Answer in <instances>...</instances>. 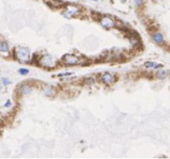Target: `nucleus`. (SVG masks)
<instances>
[{
	"label": "nucleus",
	"instance_id": "1",
	"mask_svg": "<svg viewBox=\"0 0 170 159\" xmlns=\"http://www.w3.org/2000/svg\"><path fill=\"white\" fill-rule=\"evenodd\" d=\"M39 64L42 66H43V67L52 68V67H55L57 65V61L53 56H51L50 55H47L41 58V60L39 61Z\"/></svg>",
	"mask_w": 170,
	"mask_h": 159
},
{
	"label": "nucleus",
	"instance_id": "2",
	"mask_svg": "<svg viewBox=\"0 0 170 159\" xmlns=\"http://www.w3.org/2000/svg\"><path fill=\"white\" fill-rule=\"evenodd\" d=\"M17 57L22 62H27L30 60V52L25 47H20L17 51Z\"/></svg>",
	"mask_w": 170,
	"mask_h": 159
},
{
	"label": "nucleus",
	"instance_id": "3",
	"mask_svg": "<svg viewBox=\"0 0 170 159\" xmlns=\"http://www.w3.org/2000/svg\"><path fill=\"white\" fill-rule=\"evenodd\" d=\"M63 61H64V62L67 65L69 66L77 65V64L80 63V59L75 55H72V54H67V55H65L63 56Z\"/></svg>",
	"mask_w": 170,
	"mask_h": 159
},
{
	"label": "nucleus",
	"instance_id": "4",
	"mask_svg": "<svg viewBox=\"0 0 170 159\" xmlns=\"http://www.w3.org/2000/svg\"><path fill=\"white\" fill-rule=\"evenodd\" d=\"M100 23L102 27L105 28H111L115 26V22L110 17H103L102 18H100Z\"/></svg>",
	"mask_w": 170,
	"mask_h": 159
},
{
	"label": "nucleus",
	"instance_id": "5",
	"mask_svg": "<svg viewBox=\"0 0 170 159\" xmlns=\"http://www.w3.org/2000/svg\"><path fill=\"white\" fill-rule=\"evenodd\" d=\"M80 13V9L75 6H68L67 10L65 12L64 15L67 17V18H72V17H74L77 14H79Z\"/></svg>",
	"mask_w": 170,
	"mask_h": 159
},
{
	"label": "nucleus",
	"instance_id": "6",
	"mask_svg": "<svg viewBox=\"0 0 170 159\" xmlns=\"http://www.w3.org/2000/svg\"><path fill=\"white\" fill-rule=\"evenodd\" d=\"M115 78L114 75L110 74V73H105L104 75H102L101 76V80L105 83V84H111L114 81Z\"/></svg>",
	"mask_w": 170,
	"mask_h": 159
},
{
	"label": "nucleus",
	"instance_id": "7",
	"mask_svg": "<svg viewBox=\"0 0 170 159\" xmlns=\"http://www.w3.org/2000/svg\"><path fill=\"white\" fill-rule=\"evenodd\" d=\"M145 66L147 68H152V69H159V68L164 67V66L162 64L153 62V61H147V62L145 63Z\"/></svg>",
	"mask_w": 170,
	"mask_h": 159
},
{
	"label": "nucleus",
	"instance_id": "8",
	"mask_svg": "<svg viewBox=\"0 0 170 159\" xmlns=\"http://www.w3.org/2000/svg\"><path fill=\"white\" fill-rule=\"evenodd\" d=\"M32 91V88L29 85L27 84H25V85H21L20 87V92L23 94H30L31 92Z\"/></svg>",
	"mask_w": 170,
	"mask_h": 159
},
{
	"label": "nucleus",
	"instance_id": "9",
	"mask_svg": "<svg viewBox=\"0 0 170 159\" xmlns=\"http://www.w3.org/2000/svg\"><path fill=\"white\" fill-rule=\"evenodd\" d=\"M153 41L158 44H162L164 42V36L160 32H156L153 34Z\"/></svg>",
	"mask_w": 170,
	"mask_h": 159
},
{
	"label": "nucleus",
	"instance_id": "10",
	"mask_svg": "<svg viewBox=\"0 0 170 159\" xmlns=\"http://www.w3.org/2000/svg\"><path fill=\"white\" fill-rule=\"evenodd\" d=\"M44 93H45V94H46L47 96H48V97H51V96L55 95L56 92H55V91H54V90L52 89V88L48 87V88H47V89L45 90Z\"/></svg>",
	"mask_w": 170,
	"mask_h": 159
},
{
	"label": "nucleus",
	"instance_id": "11",
	"mask_svg": "<svg viewBox=\"0 0 170 159\" xmlns=\"http://www.w3.org/2000/svg\"><path fill=\"white\" fill-rule=\"evenodd\" d=\"M168 75V71L167 70H160L157 73V77L159 78V79H164L165 77H166Z\"/></svg>",
	"mask_w": 170,
	"mask_h": 159
},
{
	"label": "nucleus",
	"instance_id": "12",
	"mask_svg": "<svg viewBox=\"0 0 170 159\" xmlns=\"http://www.w3.org/2000/svg\"><path fill=\"white\" fill-rule=\"evenodd\" d=\"M0 51H3V52L8 51V46L6 42H0Z\"/></svg>",
	"mask_w": 170,
	"mask_h": 159
},
{
	"label": "nucleus",
	"instance_id": "13",
	"mask_svg": "<svg viewBox=\"0 0 170 159\" xmlns=\"http://www.w3.org/2000/svg\"><path fill=\"white\" fill-rule=\"evenodd\" d=\"M19 73L21 75H27V74L29 73V70H28L27 69H25V68H21L19 70Z\"/></svg>",
	"mask_w": 170,
	"mask_h": 159
},
{
	"label": "nucleus",
	"instance_id": "14",
	"mask_svg": "<svg viewBox=\"0 0 170 159\" xmlns=\"http://www.w3.org/2000/svg\"><path fill=\"white\" fill-rule=\"evenodd\" d=\"M145 3V1L144 0H135V4L138 7H141Z\"/></svg>",
	"mask_w": 170,
	"mask_h": 159
},
{
	"label": "nucleus",
	"instance_id": "15",
	"mask_svg": "<svg viewBox=\"0 0 170 159\" xmlns=\"http://www.w3.org/2000/svg\"><path fill=\"white\" fill-rule=\"evenodd\" d=\"M72 72H67V73H63V74H60L58 75V76H67V75H72Z\"/></svg>",
	"mask_w": 170,
	"mask_h": 159
},
{
	"label": "nucleus",
	"instance_id": "16",
	"mask_svg": "<svg viewBox=\"0 0 170 159\" xmlns=\"http://www.w3.org/2000/svg\"><path fill=\"white\" fill-rule=\"evenodd\" d=\"M3 85H9L10 84V81H9V80H8V79H6V78H3Z\"/></svg>",
	"mask_w": 170,
	"mask_h": 159
},
{
	"label": "nucleus",
	"instance_id": "17",
	"mask_svg": "<svg viewBox=\"0 0 170 159\" xmlns=\"http://www.w3.org/2000/svg\"><path fill=\"white\" fill-rule=\"evenodd\" d=\"M10 104H11L10 101H8V102H7V103L5 104V105H4V106H5V107H8V105H10Z\"/></svg>",
	"mask_w": 170,
	"mask_h": 159
},
{
	"label": "nucleus",
	"instance_id": "18",
	"mask_svg": "<svg viewBox=\"0 0 170 159\" xmlns=\"http://www.w3.org/2000/svg\"><path fill=\"white\" fill-rule=\"evenodd\" d=\"M93 1H97V0H93Z\"/></svg>",
	"mask_w": 170,
	"mask_h": 159
}]
</instances>
